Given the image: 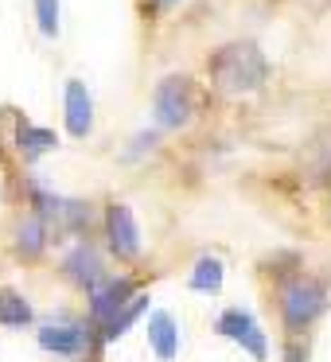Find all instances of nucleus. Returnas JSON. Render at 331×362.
I'll list each match as a JSON object with an SVG mask.
<instances>
[{
  "label": "nucleus",
  "instance_id": "1a4fd4ad",
  "mask_svg": "<svg viewBox=\"0 0 331 362\" xmlns=\"http://www.w3.org/2000/svg\"><path fill=\"white\" fill-rule=\"evenodd\" d=\"M90 129H94V102H90V90L86 82L71 78L66 82V133L71 136H90Z\"/></svg>",
  "mask_w": 331,
  "mask_h": 362
},
{
  "label": "nucleus",
  "instance_id": "423d86ee",
  "mask_svg": "<svg viewBox=\"0 0 331 362\" xmlns=\"http://www.w3.org/2000/svg\"><path fill=\"white\" fill-rule=\"evenodd\" d=\"M35 339H40L43 351L66 354V358H71V354H82L90 346V327L79 320H71V315H59V320L43 323V327L35 331Z\"/></svg>",
  "mask_w": 331,
  "mask_h": 362
},
{
  "label": "nucleus",
  "instance_id": "f03ea898",
  "mask_svg": "<svg viewBox=\"0 0 331 362\" xmlns=\"http://www.w3.org/2000/svg\"><path fill=\"white\" fill-rule=\"evenodd\" d=\"M323 308H327V292H323V284L312 281V276H292L281 288V315H284L289 335L308 331L323 315Z\"/></svg>",
  "mask_w": 331,
  "mask_h": 362
},
{
  "label": "nucleus",
  "instance_id": "4468645a",
  "mask_svg": "<svg viewBox=\"0 0 331 362\" xmlns=\"http://www.w3.org/2000/svg\"><path fill=\"white\" fill-rule=\"evenodd\" d=\"M222 276H226V273H222V261L219 257H199L195 269H191V281L187 284L195 292H211V296H214V292L222 288Z\"/></svg>",
  "mask_w": 331,
  "mask_h": 362
},
{
  "label": "nucleus",
  "instance_id": "f3484780",
  "mask_svg": "<svg viewBox=\"0 0 331 362\" xmlns=\"http://www.w3.org/2000/svg\"><path fill=\"white\" fill-rule=\"evenodd\" d=\"M308 351H300V346H289V362H304Z\"/></svg>",
  "mask_w": 331,
  "mask_h": 362
},
{
  "label": "nucleus",
  "instance_id": "ddd939ff",
  "mask_svg": "<svg viewBox=\"0 0 331 362\" xmlns=\"http://www.w3.org/2000/svg\"><path fill=\"white\" fill-rule=\"evenodd\" d=\"M32 304L20 292L0 288V327H24V323H32Z\"/></svg>",
  "mask_w": 331,
  "mask_h": 362
},
{
  "label": "nucleus",
  "instance_id": "9d476101",
  "mask_svg": "<svg viewBox=\"0 0 331 362\" xmlns=\"http://www.w3.org/2000/svg\"><path fill=\"white\" fill-rule=\"evenodd\" d=\"M144 331H149V346L156 351L160 362H172L180 354V327H175L172 312H152Z\"/></svg>",
  "mask_w": 331,
  "mask_h": 362
},
{
  "label": "nucleus",
  "instance_id": "f257e3e1",
  "mask_svg": "<svg viewBox=\"0 0 331 362\" xmlns=\"http://www.w3.org/2000/svg\"><path fill=\"white\" fill-rule=\"evenodd\" d=\"M207 74L222 94H253L269 78V59L261 55L257 43H226L211 55Z\"/></svg>",
  "mask_w": 331,
  "mask_h": 362
},
{
  "label": "nucleus",
  "instance_id": "6e6552de",
  "mask_svg": "<svg viewBox=\"0 0 331 362\" xmlns=\"http://www.w3.org/2000/svg\"><path fill=\"white\" fill-rule=\"evenodd\" d=\"M63 273H66V281H71V284H79V288H86V292H94L98 284L105 281L102 257H98V250L90 242H79L74 250H66Z\"/></svg>",
  "mask_w": 331,
  "mask_h": 362
},
{
  "label": "nucleus",
  "instance_id": "39448f33",
  "mask_svg": "<svg viewBox=\"0 0 331 362\" xmlns=\"http://www.w3.org/2000/svg\"><path fill=\"white\" fill-rule=\"evenodd\" d=\"M141 296L137 292V281L133 276H113V281H102L94 292H90V323L105 327L121 308H129L133 300Z\"/></svg>",
  "mask_w": 331,
  "mask_h": 362
},
{
  "label": "nucleus",
  "instance_id": "7ed1b4c3",
  "mask_svg": "<svg viewBox=\"0 0 331 362\" xmlns=\"http://www.w3.org/2000/svg\"><path fill=\"white\" fill-rule=\"evenodd\" d=\"M195 113V86L183 74H168L152 90V117L160 129H183Z\"/></svg>",
  "mask_w": 331,
  "mask_h": 362
},
{
  "label": "nucleus",
  "instance_id": "a211bd4d",
  "mask_svg": "<svg viewBox=\"0 0 331 362\" xmlns=\"http://www.w3.org/2000/svg\"><path fill=\"white\" fill-rule=\"evenodd\" d=\"M156 4H180V0H156Z\"/></svg>",
  "mask_w": 331,
  "mask_h": 362
},
{
  "label": "nucleus",
  "instance_id": "dca6fc26",
  "mask_svg": "<svg viewBox=\"0 0 331 362\" xmlns=\"http://www.w3.org/2000/svg\"><path fill=\"white\" fill-rule=\"evenodd\" d=\"M35 20H40V32L47 40L59 35V0H35Z\"/></svg>",
  "mask_w": 331,
  "mask_h": 362
},
{
  "label": "nucleus",
  "instance_id": "f8f14e48",
  "mask_svg": "<svg viewBox=\"0 0 331 362\" xmlns=\"http://www.w3.org/2000/svg\"><path fill=\"white\" fill-rule=\"evenodd\" d=\"M16 144H20V152H24V160H40L43 152H51L59 141H55L51 129H35V125H28V121H20L16 125Z\"/></svg>",
  "mask_w": 331,
  "mask_h": 362
},
{
  "label": "nucleus",
  "instance_id": "20e7f679",
  "mask_svg": "<svg viewBox=\"0 0 331 362\" xmlns=\"http://www.w3.org/2000/svg\"><path fill=\"white\" fill-rule=\"evenodd\" d=\"M214 331H219L222 339H230V343H238L245 354H253L257 362L269 358V343H265V331L257 327V320H253V312H245V308H226V312L214 320Z\"/></svg>",
  "mask_w": 331,
  "mask_h": 362
},
{
  "label": "nucleus",
  "instance_id": "9b49d317",
  "mask_svg": "<svg viewBox=\"0 0 331 362\" xmlns=\"http://www.w3.org/2000/svg\"><path fill=\"white\" fill-rule=\"evenodd\" d=\"M43 250H47V218L43 214H28L16 226V253L24 261H35Z\"/></svg>",
  "mask_w": 331,
  "mask_h": 362
},
{
  "label": "nucleus",
  "instance_id": "2eb2a0df",
  "mask_svg": "<svg viewBox=\"0 0 331 362\" xmlns=\"http://www.w3.org/2000/svg\"><path fill=\"white\" fill-rule=\"evenodd\" d=\"M144 308H149V296H137L129 308H121V312H117V315H113V320L102 327V339H105V343H113V339H121V335H125V331L133 327L137 320H141V312H144Z\"/></svg>",
  "mask_w": 331,
  "mask_h": 362
},
{
  "label": "nucleus",
  "instance_id": "0eeeda50",
  "mask_svg": "<svg viewBox=\"0 0 331 362\" xmlns=\"http://www.w3.org/2000/svg\"><path fill=\"white\" fill-rule=\"evenodd\" d=\"M105 242L117 261H133L141 253V230H137V218L125 203H113L105 211Z\"/></svg>",
  "mask_w": 331,
  "mask_h": 362
}]
</instances>
